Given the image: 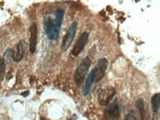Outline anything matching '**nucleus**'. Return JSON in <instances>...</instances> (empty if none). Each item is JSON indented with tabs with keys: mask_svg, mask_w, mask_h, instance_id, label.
<instances>
[{
	"mask_svg": "<svg viewBox=\"0 0 160 120\" xmlns=\"http://www.w3.org/2000/svg\"><path fill=\"white\" fill-rule=\"evenodd\" d=\"M14 51L11 49H7L3 55V60L5 63H7V64L11 63L12 60H14Z\"/></svg>",
	"mask_w": 160,
	"mask_h": 120,
	"instance_id": "14",
	"label": "nucleus"
},
{
	"mask_svg": "<svg viewBox=\"0 0 160 120\" xmlns=\"http://www.w3.org/2000/svg\"><path fill=\"white\" fill-rule=\"evenodd\" d=\"M26 47H27V43L25 40H21L18 42L17 45V51L14 55V61L19 62L23 59L26 52Z\"/></svg>",
	"mask_w": 160,
	"mask_h": 120,
	"instance_id": "10",
	"label": "nucleus"
},
{
	"mask_svg": "<svg viewBox=\"0 0 160 120\" xmlns=\"http://www.w3.org/2000/svg\"><path fill=\"white\" fill-rule=\"evenodd\" d=\"M5 74V63L3 58L0 57V82L3 80Z\"/></svg>",
	"mask_w": 160,
	"mask_h": 120,
	"instance_id": "15",
	"label": "nucleus"
},
{
	"mask_svg": "<svg viewBox=\"0 0 160 120\" xmlns=\"http://www.w3.org/2000/svg\"><path fill=\"white\" fill-rule=\"evenodd\" d=\"M116 91L113 87H107L99 91L98 101L101 105H108L115 95Z\"/></svg>",
	"mask_w": 160,
	"mask_h": 120,
	"instance_id": "5",
	"label": "nucleus"
},
{
	"mask_svg": "<svg viewBox=\"0 0 160 120\" xmlns=\"http://www.w3.org/2000/svg\"><path fill=\"white\" fill-rule=\"evenodd\" d=\"M136 107L140 113V118L142 120H150V113L146 102L142 98H140L136 102Z\"/></svg>",
	"mask_w": 160,
	"mask_h": 120,
	"instance_id": "8",
	"label": "nucleus"
},
{
	"mask_svg": "<svg viewBox=\"0 0 160 120\" xmlns=\"http://www.w3.org/2000/svg\"><path fill=\"white\" fill-rule=\"evenodd\" d=\"M44 25L46 35L50 40H56L59 39L61 28L55 24L51 16L46 15Z\"/></svg>",
	"mask_w": 160,
	"mask_h": 120,
	"instance_id": "2",
	"label": "nucleus"
},
{
	"mask_svg": "<svg viewBox=\"0 0 160 120\" xmlns=\"http://www.w3.org/2000/svg\"><path fill=\"white\" fill-rule=\"evenodd\" d=\"M63 15H64V11H63L62 9L59 8L56 10L55 12V18L54 22H55V24L58 26L59 27L61 28V24L62 22H63Z\"/></svg>",
	"mask_w": 160,
	"mask_h": 120,
	"instance_id": "13",
	"label": "nucleus"
},
{
	"mask_svg": "<svg viewBox=\"0 0 160 120\" xmlns=\"http://www.w3.org/2000/svg\"><path fill=\"white\" fill-rule=\"evenodd\" d=\"M124 120H137V118L136 117L134 111H130L129 113L125 115Z\"/></svg>",
	"mask_w": 160,
	"mask_h": 120,
	"instance_id": "16",
	"label": "nucleus"
},
{
	"mask_svg": "<svg viewBox=\"0 0 160 120\" xmlns=\"http://www.w3.org/2000/svg\"><path fill=\"white\" fill-rule=\"evenodd\" d=\"M89 35V33L84 32L81 34V35L79 37V39L77 40L76 43L74 45L73 49H72V52H71V54L74 57L78 56L84 50V47H86V45L88 43Z\"/></svg>",
	"mask_w": 160,
	"mask_h": 120,
	"instance_id": "6",
	"label": "nucleus"
},
{
	"mask_svg": "<svg viewBox=\"0 0 160 120\" xmlns=\"http://www.w3.org/2000/svg\"><path fill=\"white\" fill-rule=\"evenodd\" d=\"M69 120H75V119H74V117H72V118H70Z\"/></svg>",
	"mask_w": 160,
	"mask_h": 120,
	"instance_id": "18",
	"label": "nucleus"
},
{
	"mask_svg": "<svg viewBox=\"0 0 160 120\" xmlns=\"http://www.w3.org/2000/svg\"><path fill=\"white\" fill-rule=\"evenodd\" d=\"M91 66V60L89 57H86L78 66L74 75V80L77 85H81L84 82L89 69Z\"/></svg>",
	"mask_w": 160,
	"mask_h": 120,
	"instance_id": "1",
	"label": "nucleus"
},
{
	"mask_svg": "<svg viewBox=\"0 0 160 120\" xmlns=\"http://www.w3.org/2000/svg\"><path fill=\"white\" fill-rule=\"evenodd\" d=\"M105 113L107 117L114 120H117L120 118L121 109L120 104L117 100H114L112 103L108 104L107 108L105 110Z\"/></svg>",
	"mask_w": 160,
	"mask_h": 120,
	"instance_id": "7",
	"label": "nucleus"
},
{
	"mask_svg": "<svg viewBox=\"0 0 160 120\" xmlns=\"http://www.w3.org/2000/svg\"><path fill=\"white\" fill-rule=\"evenodd\" d=\"M21 95L23 96V97H26L27 96L29 95V92H28V91H27V92H24V93H22V94H21Z\"/></svg>",
	"mask_w": 160,
	"mask_h": 120,
	"instance_id": "17",
	"label": "nucleus"
},
{
	"mask_svg": "<svg viewBox=\"0 0 160 120\" xmlns=\"http://www.w3.org/2000/svg\"><path fill=\"white\" fill-rule=\"evenodd\" d=\"M77 28H78V22H72V24L70 25L68 31L67 32L66 35L63 37V41L61 43V51L62 52H66L67 49L70 47L72 41L74 40V38L76 34Z\"/></svg>",
	"mask_w": 160,
	"mask_h": 120,
	"instance_id": "4",
	"label": "nucleus"
},
{
	"mask_svg": "<svg viewBox=\"0 0 160 120\" xmlns=\"http://www.w3.org/2000/svg\"><path fill=\"white\" fill-rule=\"evenodd\" d=\"M152 110L154 114H157L159 111L160 107V94L157 93L153 96L151 99Z\"/></svg>",
	"mask_w": 160,
	"mask_h": 120,
	"instance_id": "11",
	"label": "nucleus"
},
{
	"mask_svg": "<svg viewBox=\"0 0 160 120\" xmlns=\"http://www.w3.org/2000/svg\"><path fill=\"white\" fill-rule=\"evenodd\" d=\"M108 66V60L106 58H101L98 60L97 64H96L92 71L90 72V75L93 79L94 82H98L103 77L106 71Z\"/></svg>",
	"mask_w": 160,
	"mask_h": 120,
	"instance_id": "3",
	"label": "nucleus"
},
{
	"mask_svg": "<svg viewBox=\"0 0 160 120\" xmlns=\"http://www.w3.org/2000/svg\"><path fill=\"white\" fill-rule=\"evenodd\" d=\"M30 52L33 54L35 52L37 45V37H38V28L36 23H33L30 28Z\"/></svg>",
	"mask_w": 160,
	"mask_h": 120,
	"instance_id": "9",
	"label": "nucleus"
},
{
	"mask_svg": "<svg viewBox=\"0 0 160 120\" xmlns=\"http://www.w3.org/2000/svg\"><path fill=\"white\" fill-rule=\"evenodd\" d=\"M94 80L93 79H92V76H91L90 74H89L88 77H87L86 80L84 88H83V94H84V96L88 95V94L90 92L91 86H92Z\"/></svg>",
	"mask_w": 160,
	"mask_h": 120,
	"instance_id": "12",
	"label": "nucleus"
}]
</instances>
